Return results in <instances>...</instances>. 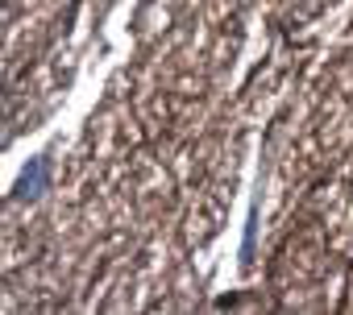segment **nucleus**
Wrapping results in <instances>:
<instances>
[{
  "mask_svg": "<svg viewBox=\"0 0 353 315\" xmlns=\"http://www.w3.org/2000/svg\"><path fill=\"white\" fill-rule=\"evenodd\" d=\"M46 175H50V158H34L17 179V199H38L46 191Z\"/></svg>",
  "mask_w": 353,
  "mask_h": 315,
  "instance_id": "obj_1",
  "label": "nucleus"
}]
</instances>
